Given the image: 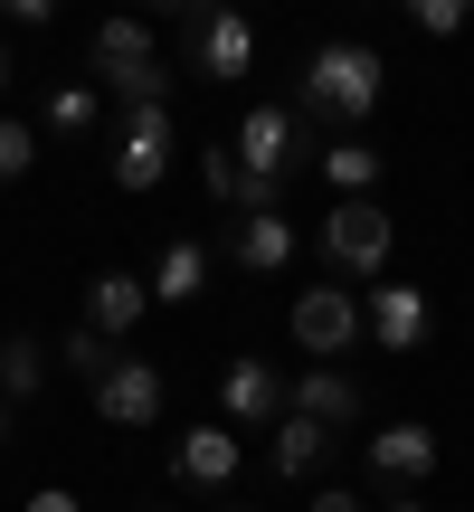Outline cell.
Listing matches in <instances>:
<instances>
[{"label": "cell", "mask_w": 474, "mask_h": 512, "mask_svg": "<svg viewBox=\"0 0 474 512\" xmlns=\"http://www.w3.org/2000/svg\"><path fill=\"white\" fill-rule=\"evenodd\" d=\"M361 332H370V323H361V304H351L342 285H313V294H294V342H304L313 361H332V351H351Z\"/></svg>", "instance_id": "8"}, {"label": "cell", "mask_w": 474, "mask_h": 512, "mask_svg": "<svg viewBox=\"0 0 474 512\" xmlns=\"http://www.w3.org/2000/svg\"><path fill=\"white\" fill-rule=\"evenodd\" d=\"M171 475L200 484V494L237 484V437H228V427H181V446H171Z\"/></svg>", "instance_id": "14"}, {"label": "cell", "mask_w": 474, "mask_h": 512, "mask_svg": "<svg viewBox=\"0 0 474 512\" xmlns=\"http://www.w3.org/2000/svg\"><path fill=\"white\" fill-rule=\"evenodd\" d=\"M285 408H294V418H323V427H351V418H361V380L332 370V361H313L304 380L285 389Z\"/></svg>", "instance_id": "13"}, {"label": "cell", "mask_w": 474, "mask_h": 512, "mask_svg": "<svg viewBox=\"0 0 474 512\" xmlns=\"http://www.w3.org/2000/svg\"><path fill=\"white\" fill-rule=\"evenodd\" d=\"M228 247H237V266H247V275H275L294 256V228H285V209H256V219H237Z\"/></svg>", "instance_id": "17"}, {"label": "cell", "mask_w": 474, "mask_h": 512, "mask_svg": "<svg viewBox=\"0 0 474 512\" xmlns=\"http://www.w3.org/2000/svg\"><path fill=\"white\" fill-rule=\"evenodd\" d=\"M219 512H256V503H219Z\"/></svg>", "instance_id": "30"}, {"label": "cell", "mask_w": 474, "mask_h": 512, "mask_svg": "<svg viewBox=\"0 0 474 512\" xmlns=\"http://www.w3.org/2000/svg\"><path fill=\"white\" fill-rule=\"evenodd\" d=\"M0 446H10V399H0Z\"/></svg>", "instance_id": "27"}, {"label": "cell", "mask_w": 474, "mask_h": 512, "mask_svg": "<svg viewBox=\"0 0 474 512\" xmlns=\"http://www.w3.org/2000/svg\"><path fill=\"white\" fill-rule=\"evenodd\" d=\"M380 86H389V67L361 38H323V48L304 57V105L323 114V124H370V114H380Z\"/></svg>", "instance_id": "2"}, {"label": "cell", "mask_w": 474, "mask_h": 512, "mask_svg": "<svg viewBox=\"0 0 474 512\" xmlns=\"http://www.w3.org/2000/svg\"><path fill=\"white\" fill-rule=\"evenodd\" d=\"M200 285H209V247L200 238H171L162 266H152V294H162V304H190Z\"/></svg>", "instance_id": "18"}, {"label": "cell", "mask_w": 474, "mask_h": 512, "mask_svg": "<svg viewBox=\"0 0 474 512\" xmlns=\"http://www.w3.org/2000/svg\"><path fill=\"white\" fill-rule=\"evenodd\" d=\"M304 512H370V503H361V494H342V484H323V494H313Z\"/></svg>", "instance_id": "25"}, {"label": "cell", "mask_w": 474, "mask_h": 512, "mask_svg": "<svg viewBox=\"0 0 474 512\" xmlns=\"http://www.w3.org/2000/svg\"><path fill=\"white\" fill-rule=\"evenodd\" d=\"M313 171H323V181L342 190V200H370L389 162H380V143H370V133H332V143H323V162H313Z\"/></svg>", "instance_id": "15"}, {"label": "cell", "mask_w": 474, "mask_h": 512, "mask_svg": "<svg viewBox=\"0 0 474 512\" xmlns=\"http://www.w3.org/2000/svg\"><path fill=\"white\" fill-rule=\"evenodd\" d=\"M181 38H190V76H200V86H237V76L256 67L247 10H181Z\"/></svg>", "instance_id": "4"}, {"label": "cell", "mask_w": 474, "mask_h": 512, "mask_svg": "<svg viewBox=\"0 0 474 512\" xmlns=\"http://www.w3.org/2000/svg\"><path fill=\"white\" fill-rule=\"evenodd\" d=\"M237 181H247V200H237V219H256V209H275L285 200V181L304 162H323V143L304 133V114L294 105H247V124H237Z\"/></svg>", "instance_id": "1"}, {"label": "cell", "mask_w": 474, "mask_h": 512, "mask_svg": "<svg viewBox=\"0 0 474 512\" xmlns=\"http://www.w3.org/2000/svg\"><path fill=\"white\" fill-rule=\"evenodd\" d=\"M361 323H370V342H380V351H418L427 332H437V304H427L418 285H399V275H389V285L361 304Z\"/></svg>", "instance_id": "9"}, {"label": "cell", "mask_w": 474, "mask_h": 512, "mask_svg": "<svg viewBox=\"0 0 474 512\" xmlns=\"http://www.w3.org/2000/svg\"><path fill=\"white\" fill-rule=\"evenodd\" d=\"M389 247H399V228H389L380 200H332V209H323V266H342V275H380Z\"/></svg>", "instance_id": "5"}, {"label": "cell", "mask_w": 474, "mask_h": 512, "mask_svg": "<svg viewBox=\"0 0 474 512\" xmlns=\"http://www.w3.org/2000/svg\"><path fill=\"white\" fill-rule=\"evenodd\" d=\"M389 512H427V503H389Z\"/></svg>", "instance_id": "29"}, {"label": "cell", "mask_w": 474, "mask_h": 512, "mask_svg": "<svg viewBox=\"0 0 474 512\" xmlns=\"http://www.w3.org/2000/svg\"><path fill=\"white\" fill-rule=\"evenodd\" d=\"M38 133H95V86H57L48 95V124Z\"/></svg>", "instance_id": "21"}, {"label": "cell", "mask_w": 474, "mask_h": 512, "mask_svg": "<svg viewBox=\"0 0 474 512\" xmlns=\"http://www.w3.org/2000/svg\"><path fill=\"white\" fill-rule=\"evenodd\" d=\"M200 190H209V200H228V209L247 200V181H237V152H228V143H209V152H200Z\"/></svg>", "instance_id": "22"}, {"label": "cell", "mask_w": 474, "mask_h": 512, "mask_svg": "<svg viewBox=\"0 0 474 512\" xmlns=\"http://www.w3.org/2000/svg\"><path fill=\"white\" fill-rule=\"evenodd\" d=\"M162 408H171V380L143 351H114V370L95 380V418L105 427H162Z\"/></svg>", "instance_id": "6"}, {"label": "cell", "mask_w": 474, "mask_h": 512, "mask_svg": "<svg viewBox=\"0 0 474 512\" xmlns=\"http://www.w3.org/2000/svg\"><path fill=\"white\" fill-rule=\"evenodd\" d=\"M19 512H76V494H67V484H48V494H29Z\"/></svg>", "instance_id": "26"}, {"label": "cell", "mask_w": 474, "mask_h": 512, "mask_svg": "<svg viewBox=\"0 0 474 512\" xmlns=\"http://www.w3.org/2000/svg\"><path fill=\"white\" fill-rule=\"evenodd\" d=\"M370 475H380V484H427V475H437V427H418V418L370 427Z\"/></svg>", "instance_id": "11"}, {"label": "cell", "mask_w": 474, "mask_h": 512, "mask_svg": "<svg viewBox=\"0 0 474 512\" xmlns=\"http://www.w3.org/2000/svg\"><path fill=\"white\" fill-rule=\"evenodd\" d=\"M219 408L237 427H275V418H285V380H275L266 361H228L219 370Z\"/></svg>", "instance_id": "12"}, {"label": "cell", "mask_w": 474, "mask_h": 512, "mask_svg": "<svg viewBox=\"0 0 474 512\" xmlns=\"http://www.w3.org/2000/svg\"><path fill=\"white\" fill-rule=\"evenodd\" d=\"M152 313V275H124V266H95V285H86V332L95 342H124L133 323Z\"/></svg>", "instance_id": "10"}, {"label": "cell", "mask_w": 474, "mask_h": 512, "mask_svg": "<svg viewBox=\"0 0 474 512\" xmlns=\"http://www.w3.org/2000/svg\"><path fill=\"white\" fill-rule=\"evenodd\" d=\"M162 171H171V95L124 105V133H114V181L124 190H162Z\"/></svg>", "instance_id": "7"}, {"label": "cell", "mask_w": 474, "mask_h": 512, "mask_svg": "<svg viewBox=\"0 0 474 512\" xmlns=\"http://www.w3.org/2000/svg\"><path fill=\"white\" fill-rule=\"evenodd\" d=\"M323 456H332V427L285 408V418H275V475H285V484H313V475H323Z\"/></svg>", "instance_id": "16"}, {"label": "cell", "mask_w": 474, "mask_h": 512, "mask_svg": "<svg viewBox=\"0 0 474 512\" xmlns=\"http://www.w3.org/2000/svg\"><path fill=\"white\" fill-rule=\"evenodd\" d=\"M152 512H171V503H152Z\"/></svg>", "instance_id": "31"}, {"label": "cell", "mask_w": 474, "mask_h": 512, "mask_svg": "<svg viewBox=\"0 0 474 512\" xmlns=\"http://www.w3.org/2000/svg\"><path fill=\"white\" fill-rule=\"evenodd\" d=\"M48 351H57V342L10 332V342H0V399H38V380H48Z\"/></svg>", "instance_id": "19"}, {"label": "cell", "mask_w": 474, "mask_h": 512, "mask_svg": "<svg viewBox=\"0 0 474 512\" xmlns=\"http://www.w3.org/2000/svg\"><path fill=\"white\" fill-rule=\"evenodd\" d=\"M29 162H38V124H19V114H0V181H19Z\"/></svg>", "instance_id": "23"}, {"label": "cell", "mask_w": 474, "mask_h": 512, "mask_svg": "<svg viewBox=\"0 0 474 512\" xmlns=\"http://www.w3.org/2000/svg\"><path fill=\"white\" fill-rule=\"evenodd\" d=\"M95 95H124V105H162L171 67L152 48V19H105L95 29Z\"/></svg>", "instance_id": "3"}, {"label": "cell", "mask_w": 474, "mask_h": 512, "mask_svg": "<svg viewBox=\"0 0 474 512\" xmlns=\"http://www.w3.org/2000/svg\"><path fill=\"white\" fill-rule=\"evenodd\" d=\"M0 86H10V48H0Z\"/></svg>", "instance_id": "28"}, {"label": "cell", "mask_w": 474, "mask_h": 512, "mask_svg": "<svg viewBox=\"0 0 474 512\" xmlns=\"http://www.w3.org/2000/svg\"><path fill=\"white\" fill-rule=\"evenodd\" d=\"M57 361H67V370H76V380H86V389H95V380H105V370H114V342H95V332H86V323H76V332H67V342H57Z\"/></svg>", "instance_id": "20"}, {"label": "cell", "mask_w": 474, "mask_h": 512, "mask_svg": "<svg viewBox=\"0 0 474 512\" xmlns=\"http://www.w3.org/2000/svg\"><path fill=\"white\" fill-rule=\"evenodd\" d=\"M408 19H418L427 38H456V29H465V0H418V10H408Z\"/></svg>", "instance_id": "24"}]
</instances>
